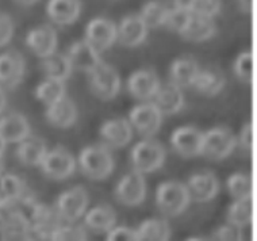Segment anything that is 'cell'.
Segmentation results:
<instances>
[{"mask_svg": "<svg viewBox=\"0 0 257 241\" xmlns=\"http://www.w3.org/2000/svg\"><path fill=\"white\" fill-rule=\"evenodd\" d=\"M81 172L92 180H103L112 174L115 161L110 148L103 144L84 148L79 156Z\"/></svg>", "mask_w": 257, "mask_h": 241, "instance_id": "cell-1", "label": "cell"}, {"mask_svg": "<svg viewBox=\"0 0 257 241\" xmlns=\"http://www.w3.org/2000/svg\"><path fill=\"white\" fill-rule=\"evenodd\" d=\"M156 203L160 211L168 217H176L184 213L191 203L187 184L176 180L161 183L156 192Z\"/></svg>", "mask_w": 257, "mask_h": 241, "instance_id": "cell-2", "label": "cell"}, {"mask_svg": "<svg viewBox=\"0 0 257 241\" xmlns=\"http://www.w3.org/2000/svg\"><path fill=\"white\" fill-rule=\"evenodd\" d=\"M165 148L155 140H142L134 145L130 153L134 170L141 174H151L164 165Z\"/></svg>", "mask_w": 257, "mask_h": 241, "instance_id": "cell-3", "label": "cell"}, {"mask_svg": "<svg viewBox=\"0 0 257 241\" xmlns=\"http://www.w3.org/2000/svg\"><path fill=\"white\" fill-rule=\"evenodd\" d=\"M30 225L31 236L38 240H50L53 233L57 230L65 221L61 218V215L56 209V206L44 205L36 201L31 206L30 211Z\"/></svg>", "mask_w": 257, "mask_h": 241, "instance_id": "cell-4", "label": "cell"}, {"mask_svg": "<svg viewBox=\"0 0 257 241\" xmlns=\"http://www.w3.org/2000/svg\"><path fill=\"white\" fill-rule=\"evenodd\" d=\"M237 137L226 128H214L203 133L202 156L210 160H222L234 152L237 148Z\"/></svg>", "mask_w": 257, "mask_h": 241, "instance_id": "cell-5", "label": "cell"}, {"mask_svg": "<svg viewBox=\"0 0 257 241\" xmlns=\"http://www.w3.org/2000/svg\"><path fill=\"white\" fill-rule=\"evenodd\" d=\"M89 87L93 95H96L99 99L111 100L120 91L119 73L115 68L102 61L92 73H89Z\"/></svg>", "mask_w": 257, "mask_h": 241, "instance_id": "cell-6", "label": "cell"}, {"mask_svg": "<svg viewBox=\"0 0 257 241\" xmlns=\"http://www.w3.org/2000/svg\"><path fill=\"white\" fill-rule=\"evenodd\" d=\"M88 201L87 190L83 186H76L62 192L56 203V209L65 222L73 223L84 215Z\"/></svg>", "mask_w": 257, "mask_h": 241, "instance_id": "cell-7", "label": "cell"}, {"mask_svg": "<svg viewBox=\"0 0 257 241\" xmlns=\"http://www.w3.org/2000/svg\"><path fill=\"white\" fill-rule=\"evenodd\" d=\"M76 165L77 164L72 153L68 152L65 148L57 147L48 151L40 167L45 176L56 180H64L75 174Z\"/></svg>", "mask_w": 257, "mask_h": 241, "instance_id": "cell-8", "label": "cell"}, {"mask_svg": "<svg viewBox=\"0 0 257 241\" xmlns=\"http://www.w3.org/2000/svg\"><path fill=\"white\" fill-rule=\"evenodd\" d=\"M115 198L128 207L141 205L147 198V180L144 174L134 170L124 175L116 184Z\"/></svg>", "mask_w": 257, "mask_h": 241, "instance_id": "cell-9", "label": "cell"}, {"mask_svg": "<svg viewBox=\"0 0 257 241\" xmlns=\"http://www.w3.org/2000/svg\"><path fill=\"white\" fill-rule=\"evenodd\" d=\"M163 114L153 102L138 104L128 114V122L144 137L155 136L163 124Z\"/></svg>", "mask_w": 257, "mask_h": 241, "instance_id": "cell-10", "label": "cell"}, {"mask_svg": "<svg viewBox=\"0 0 257 241\" xmlns=\"http://www.w3.org/2000/svg\"><path fill=\"white\" fill-rule=\"evenodd\" d=\"M84 40L92 45L99 53H102L116 42V25L102 17L93 18L85 27Z\"/></svg>", "mask_w": 257, "mask_h": 241, "instance_id": "cell-11", "label": "cell"}, {"mask_svg": "<svg viewBox=\"0 0 257 241\" xmlns=\"http://www.w3.org/2000/svg\"><path fill=\"white\" fill-rule=\"evenodd\" d=\"M26 75V61L18 50H7L0 54V85L18 87Z\"/></svg>", "mask_w": 257, "mask_h": 241, "instance_id": "cell-12", "label": "cell"}, {"mask_svg": "<svg viewBox=\"0 0 257 241\" xmlns=\"http://www.w3.org/2000/svg\"><path fill=\"white\" fill-rule=\"evenodd\" d=\"M171 145L183 157L202 156L203 132L194 126H180L171 136Z\"/></svg>", "mask_w": 257, "mask_h": 241, "instance_id": "cell-13", "label": "cell"}, {"mask_svg": "<svg viewBox=\"0 0 257 241\" xmlns=\"http://www.w3.org/2000/svg\"><path fill=\"white\" fill-rule=\"evenodd\" d=\"M26 45L37 57H48L57 50V32L50 25H41L34 27L26 36Z\"/></svg>", "mask_w": 257, "mask_h": 241, "instance_id": "cell-14", "label": "cell"}, {"mask_svg": "<svg viewBox=\"0 0 257 241\" xmlns=\"http://www.w3.org/2000/svg\"><path fill=\"white\" fill-rule=\"evenodd\" d=\"M149 29L140 17V14H132L124 17L116 26V41L127 48H136L145 42Z\"/></svg>", "mask_w": 257, "mask_h": 241, "instance_id": "cell-15", "label": "cell"}, {"mask_svg": "<svg viewBox=\"0 0 257 241\" xmlns=\"http://www.w3.org/2000/svg\"><path fill=\"white\" fill-rule=\"evenodd\" d=\"M67 56L73 69L84 72L88 75L92 73L99 64L102 63L100 53L85 40L73 42L68 50Z\"/></svg>", "mask_w": 257, "mask_h": 241, "instance_id": "cell-16", "label": "cell"}, {"mask_svg": "<svg viewBox=\"0 0 257 241\" xmlns=\"http://www.w3.org/2000/svg\"><path fill=\"white\" fill-rule=\"evenodd\" d=\"M160 79L152 69H140L133 72L127 80V89L130 94L140 100H151L160 88Z\"/></svg>", "mask_w": 257, "mask_h": 241, "instance_id": "cell-17", "label": "cell"}, {"mask_svg": "<svg viewBox=\"0 0 257 241\" xmlns=\"http://www.w3.org/2000/svg\"><path fill=\"white\" fill-rule=\"evenodd\" d=\"M30 134V124L22 114L11 112L0 116V139L6 144H19Z\"/></svg>", "mask_w": 257, "mask_h": 241, "instance_id": "cell-18", "label": "cell"}, {"mask_svg": "<svg viewBox=\"0 0 257 241\" xmlns=\"http://www.w3.org/2000/svg\"><path fill=\"white\" fill-rule=\"evenodd\" d=\"M187 188L191 201L208 202L217 197L219 191V182L213 172H200L188 179Z\"/></svg>", "mask_w": 257, "mask_h": 241, "instance_id": "cell-19", "label": "cell"}, {"mask_svg": "<svg viewBox=\"0 0 257 241\" xmlns=\"http://www.w3.org/2000/svg\"><path fill=\"white\" fill-rule=\"evenodd\" d=\"M0 194L6 201V207L15 205L25 199L36 198L29 184L21 176L14 174H3L0 178Z\"/></svg>", "mask_w": 257, "mask_h": 241, "instance_id": "cell-20", "label": "cell"}, {"mask_svg": "<svg viewBox=\"0 0 257 241\" xmlns=\"http://www.w3.org/2000/svg\"><path fill=\"white\" fill-rule=\"evenodd\" d=\"M100 136L108 147L123 148L133 139V126L124 118L106 120L100 128Z\"/></svg>", "mask_w": 257, "mask_h": 241, "instance_id": "cell-21", "label": "cell"}, {"mask_svg": "<svg viewBox=\"0 0 257 241\" xmlns=\"http://www.w3.org/2000/svg\"><path fill=\"white\" fill-rule=\"evenodd\" d=\"M46 14L50 21L58 26H68L79 19L81 14L80 0H49L46 5Z\"/></svg>", "mask_w": 257, "mask_h": 241, "instance_id": "cell-22", "label": "cell"}, {"mask_svg": "<svg viewBox=\"0 0 257 241\" xmlns=\"http://www.w3.org/2000/svg\"><path fill=\"white\" fill-rule=\"evenodd\" d=\"M45 116L50 125L56 126L58 129H67L75 125L77 120V108L71 99L64 96L58 102L53 103L46 107Z\"/></svg>", "mask_w": 257, "mask_h": 241, "instance_id": "cell-23", "label": "cell"}, {"mask_svg": "<svg viewBox=\"0 0 257 241\" xmlns=\"http://www.w3.org/2000/svg\"><path fill=\"white\" fill-rule=\"evenodd\" d=\"M153 99H155L153 103L163 115H172L184 107V95L182 88L173 83L160 85Z\"/></svg>", "mask_w": 257, "mask_h": 241, "instance_id": "cell-24", "label": "cell"}, {"mask_svg": "<svg viewBox=\"0 0 257 241\" xmlns=\"http://www.w3.org/2000/svg\"><path fill=\"white\" fill-rule=\"evenodd\" d=\"M5 225L2 228V240H30L31 225L25 215L15 209H6Z\"/></svg>", "mask_w": 257, "mask_h": 241, "instance_id": "cell-25", "label": "cell"}, {"mask_svg": "<svg viewBox=\"0 0 257 241\" xmlns=\"http://www.w3.org/2000/svg\"><path fill=\"white\" fill-rule=\"evenodd\" d=\"M199 65L195 58L190 56H183L176 58L169 68V77L171 83L183 87H192V83L195 81L198 73H199Z\"/></svg>", "mask_w": 257, "mask_h": 241, "instance_id": "cell-26", "label": "cell"}, {"mask_svg": "<svg viewBox=\"0 0 257 241\" xmlns=\"http://www.w3.org/2000/svg\"><path fill=\"white\" fill-rule=\"evenodd\" d=\"M217 33V23L214 18H206L196 14H192L190 22L187 23L179 36L190 42H204V41L213 38Z\"/></svg>", "mask_w": 257, "mask_h": 241, "instance_id": "cell-27", "label": "cell"}, {"mask_svg": "<svg viewBox=\"0 0 257 241\" xmlns=\"http://www.w3.org/2000/svg\"><path fill=\"white\" fill-rule=\"evenodd\" d=\"M46 153L48 147L44 140L40 137H33L31 134L18 144V148L15 151L17 159L27 167H40Z\"/></svg>", "mask_w": 257, "mask_h": 241, "instance_id": "cell-28", "label": "cell"}, {"mask_svg": "<svg viewBox=\"0 0 257 241\" xmlns=\"http://www.w3.org/2000/svg\"><path fill=\"white\" fill-rule=\"evenodd\" d=\"M116 213L110 205H99L84 213V226L95 233H107L115 226Z\"/></svg>", "mask_w": 257, "mask_h": 241, "instance_id": "cell-29", "label": "cell"}, {"mask_svg": "<svg viewBox=\"0 0 257 241\" xmlns=\"http://www.w3.org/2000/svg\"><path fill=\"white\" fill-rule=\"evenodd\" d=\"M137 241H168L171 238V228L165 219L151 218L136 229Z\"/></svg>", "mask_w": 257, "mask_h": 241, "instance_id": "cell-30", "label": "cell"}, {"mask_svg": "<svg viewBox=\"0 0 257 241\" xmlns=\"http://www.w3.org/2000/svg\"><path fill=\"white\" fill-rule=\"evenodd\" d=\"M42 68H44L46 76L54 80L65 81L71 76L73 68L67 54L54 52L48 57L42 58Z\"/></svg>", "mask_w": 257, "mask_h": 241, "instance_id": "cell-31", "label": "cell"}, {"mask_svg": "<svg viewBox=\"0 0 257 241\" xmlns=\"http://www.w3.org/2000/svg\"><path fill=\"white\" fill-rule=\"evenodd\" d=\"M226 80L222 73L217 71H199L195 81L192 83V88L206 96H215L225 88Z\"/></svg>", "mask_w": 257, "mask_h": 241, "instance_id": "cell-32", "label": "cell"}, {"mask_svg": "<svg viewBox=\"0 0 257 241\" xmlns=\"http://www.w3.org/2000/svg\"><path fill=\"white\" fill-rule=\"evenodd\" d=\"M37 99L42 102L48 107L50 104L58 102L60 99L67 96V89H65V81L54 80V79H46L41 81L36 88Z\"/></svg>", "mask_w": 257, "mask_h": 241, "instance_id": "cell-33", "label": "cell"}, {"mask_svg": "<svg viewBox=\"0 0 257 241\" xmlns=\"http://www.w3.org/2000/svg\"><path fill=\"white\" fill-rule=\"evenodd\" d=\"M168 10L169 7L163 0H149L142 7L140 17L145 22L148 29H157L164 26Z\"/></svg>", "mask_w": 257, "mask_h": 241, "instance_id": "cell-34", "label": "cell"}, {"mask_svg": "<svg viewBox=\"0 0 257 241\" xmlns=\"http://www.w3.org/2000/svg\"><path fill=\"white\" fill-rule=\"evenodd\" d=\"M252 221V197L235 199L227 210V222L238 228L248 226Z\"/></svg>", "mask_w": 257, "mask_h": 241, "instance_id": "cell-35", "label": "cell"}, {"mask_svg": "<svg viewBox=\"0 0 257 241\" xmlns=\"http://www.w3.org/2000/svg\"><path fill=\"white\" fill-rule=\"evenodd\" d=\"M226 187L234 199L252 197V180L248 174L237 172L227 178Z\"/></svg>", "mask_w": 257, "mask_h": 241, "instance_id": "cell-36", "label": "cell"}, {"mask_svg": "<svg viewBox=\"0 0 257 241\" xmlns=\"http://www.w3.org/2000/svg\"><path fill=\"white\" fill-rule=\"evenodd\" d=\"M52 241H84L88 240V233L83 225H72L68 222L62 223L61 226L53 233L50 238Z\"/></svg>", "mask_w": 257, "mask_h": 241, "instance_id": "cell-37", "label": "cell"}, {"mask_svg": "<svg viewBox=\"0 0 257 241\" xmlns=\"http://www.w3.org/2000/svg\"><path fill=\"white\" fill-rule=\"evenodd\" d=\"M192 13L188 10L178 9V7H169L167 18H165L164 26L169 29L171 32H175L180 34L187 26V23L190 22Z\"/></svg>", "mask_w": 257, "mask_h": 241, "instance_id": "cell-38", "label": "cell"}, {"mask_svg": "<svg viewBox=\"0 0 257 241\" xmlns=\"http://www.w3.org/2000/svg\"><path fill=\"white\" fill-rule=\"evenodd\" d=\"M234 73L238 80L242 83L250 84L253 77V61L250 52H242L238 54V57L234 61Z\"/></svg>", "mask_w": 257, "mask_h": 241, "instance_id": "cell-39", "label": "cell"}, {"mask_svg": "<svg viewBox=\"0 0 257 241\" xmlns=\"http://www.w3.org/2000/svg\"><path fill=\"white\" fill-rule=\"evenodd\" d=\"M221 0H195V5L192 7V14L206 17V18H215L221 13Z\"/></svg>", "mask_w": 257, "mask_h": 241, "instance_id": "cell-40", "label": "cell"}, {"mask_svg": "<svg viewBox=\"0 0 257 241\" xmlns=\"http://www.w3.org/2000/svg\"><path fill=\"white\" fill-rule=\"evenodd\" d=\"M211 237H213V240L218 241H237L242 238V233H241V228L227 222V225L218 226L213 232Z\"/></svg>", "mask_w": 257, "mask_h": 241, "instance_id": "cell-41", "label": "cell"}, {"mask_svg": "<svg viewBox=\"0 0 257 241\" xmlns=\"http://www.w3.org/2000/svg\"><path fill=\"white\" fill-rule=\"evenodd\" d=\"M15 26L9 14H0V48H3L13 40Z\"/></svg>", "mask_w": 257, "mask_h": 241, "instance_id": "cell-42", "label": "cell"}, {"mask_svg": "<svg viewBox=\"0 0 257 241\" xmlns=\"http://www.w3.org/2000/svg\"><path fill=\"white\" fill-rule=\"evenodd\" d=\"M107 241H137V233L127 226H114L106 233Z\"/></svg>", "mask_w": 257, "mask_h": 241, "instance_id": "cell-43", "label": "cell"}, {"mask_svg": "<svg viewBox=\"0 0 257 241\" xmlns=\"http://www.w3.org/2000/svg\"><path fill=\"white\" fill-rule=\"evenodd\" d=\"M237 143H239V145L244 148L246 152H250L252 151V124L250 122H246L239 133V139H237Z\"/></svg>", "mask_w": 257, "mask_h": 241, "instance_id": "cell-44", "label": "cell"}, {"mask_svg": "<svg viewBox=\"0 0 257 241\" xmlns=\"http://www.w3.org/2000/svg\"><path fill=\"white\" fill-rule=\"evenodd\" d=\"M195 5V0H172V7H178V9L188 10L192 13V7Z\"/></svg>", "mask_w": 257, "mask_h": 241, "instance_id": "cell-45", "label": "cell"}, {"mask_svg": "<svg viewBox=\"0 0 257 241\" xmlns=\"http://www.w3.org/2000/svg\"><path fill=\"white\" fill-rule=\"evenodd\" d=\"M252 3L253 0H237V6L241 13L249 14L252 11Z\"/></svg>", "mask_w": 257, "mask_h": 241, "instance_id": "cell-46", "label": "cell"}, {"mask_svg": "<svg viewBox=\"0 0 257 241\" xmlns=\"http://www.w3.org/2000/svg\"><path fill=\"white\" fill-rule=\"evenodd\" d=\"M6 107H7V96H6L5 88L0 85V115L3 114V111L6 110Z\"/></svg>", "mask_w": 257, "mask_h": 241, "instance_id": "cell-47", "label": "cell"}, {"mask_svg": "<svg viewBox=\"0 0 257 241\" xmlns=\"http://www.w3.org/2000/svg\"><path fill=\"white\" fill-rule=\"evenodd\" d=\"M14 2H17L21 6H33L36 5L38 0H14Z\"/></svg>", "mask_w": 257, "mask_h": 241, "instance_id": "cell-48", "label": "cell"}, {"mask_svg": "<svg viewBox=\"0 0 257 241\" xmlns=\"http://www.w3.org/2000/svg\"><path fill=\"white\" fill-rule=\"evenodd\" d=\"M5 225V214H3V210H0V240H2V228Z\"/></svg>", "mask_w": 257, "mask_h": 241, "instance_id": "cell-49", "label": "cell"}, {"mask_svg": "<svg viewBox=\"0 0 257 241\" xmlns=\"http://www.w3.org/2000/svg\"><path fill=\"white\" fill-rule=\"evenodd\" d=\"M6 145H7V144H6L3 140L0 139V157H3V153H5V151H6Z\"/></svg>", "mask_w": 257, "mask_h": 241, "instance_id": "cell-50", "label": "cell"}, {"mask_svg": "<svg viewBox=\"0 0 257 241\" xmlns=\"http://www.w3.org/2000/svg\"><path fill=\"white\" fill-rule=\"evenodd\" d=\"M5 170H6L5 161H3V157H0V178H2V175L5 174Z\"/></svg>", "mask_w": 257, "mask_h": 241, "instance_id": "cell-51", "label": "cell"}, {"mask_svg": "<svg viewBox=\"0 0 257 241\" xmlns=\"http://www.w3.org/2000/svg\"><path fill=\"white\" fill-rule=\"evenodd\" d=\"M6 209V201L5 198H3V195L0 194V210H5Z\"/></svg>", "mask_w": 257, "mask_h": 241, "instance_id": "cell-52", "label": "cell"}]
</instances>
